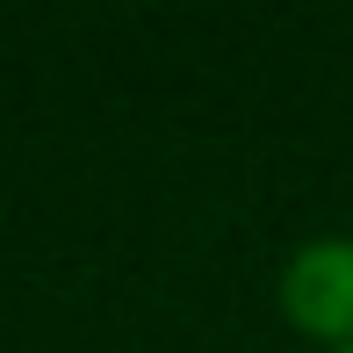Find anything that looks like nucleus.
<instances>
[{"instance_id":"obj_1","label":"nucleus","mask_w":353,"mask_h":353,"mask_svg":"<svg viewBox=\"0 0 353 353\" xmlns=\"http://www.w3.org/2000/svg\"><path fill=\"white\" fill-rule=\"evenodd\" d=\"M281 310L296 332L332 346H353V238H310L281 267Z\"/></svg>"},{"instance_id":"obj_2","label":"nucleus","mask_w":353,"mask_h":353,"mask_svg":"<svg viewBox=\"0 0 353 353\" xmlns=\"http://www.w3.org/2000/svg\"><path fill=\"white\" fill-rule=\"evenodd\" d=\"M332 353H353V346H332Z\"/></svg>"}]
</instances>
